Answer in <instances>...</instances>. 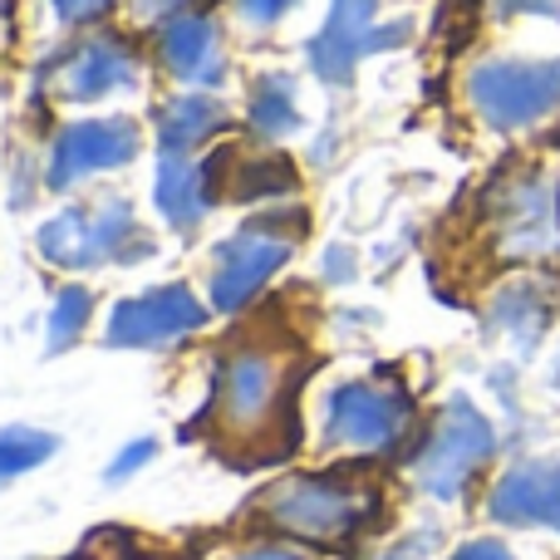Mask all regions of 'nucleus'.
Listing matches in <instances>:
<instances>
[{"label":"nucleus","instance_id":"nucleus-17","mask_svg":"<svg viewBox=\"0 0 560 560\" xmlns=\"http://www.w3.org/2000/svg\"><path fill=\"white\" fill-rule=\"evenodd\" d=\"M546 325H551V305H546V295L532 280H516V285H506L502 295L492 300V329L512 339L522 354H532V349L541 345Z\"/></svg>","mask_w":560,"mask_h":560},{"label":"nucleus","instance_id":"nucleus-4","mask_svg":"<svg viewBox=\"0 0 560 560\" xmlns=\"http://www.w3.org/2000/svg\"><path fill=\"white\" fill-rule=\"evenodd\" d=\"M497 453V428L472 398H447L443 413L433 418L423 447L413 457V477L428 497L438 502H457L472 487V477L492 463Z\"/></svg>","mask_w":560,"mask_h":560},{"label":"nucleus","instance_id":"nucleus-15","mask_svg":"<svg viewBox=\"0 0 560 560\" xmlns=\"http://www.w3.org/2000/svg\"><path fill=\"white\" fill-rule=\"evenodd\" d=\"M153 202L183 232L197 226L207 217V207H212V167H202L197 158H163L153 183Z\"/></svg>","mask_w":560,"mask_h":560},{"label":"nucleus","instance_id":"nucleus-28","mask_svg":"<svg viewBox=\"0 0 560 560\" xmlns=\"http://www.w3.org/2000/svg\"><path fill=\"white\" fill-rule=\"evenodd\" d=\"M236 560H305V556L285 551V546H256V551H246V556H236Z\"/></svg>","mask_w":560,"mask_h":560},{"label":"nucleus","instance_id":"nucleus-20","mask_svg":"<svg viewBox=\"0 0 560 560\" xmlns=\"http://www.w3.org/2000/svg\"><path fill=\"white\" fill-rule=\"evenodd\" d=\"M55 453H59L55 433H39V428H5V433H0V487L25 477V472H35V467L49 463Z\"/></svg>","mask_w":560,"mask_h":560},{"label":"nucleus","instance_id":"nucleus-12","mask_svg":"<svg viewBox=\"0 0 560 560\" xmlns=\"http://www.w3.org/2000/svg\"><path fill=\"white\" fill-rule=\"evenodd\" d=\"M487 516L516 532H556L560 536V457H526L506 467L487 492Z\"/></svg>","mask_w":560,"mask_h":560},{"label":"nucleus","instance_id":"nucleus-25","mask_svg":"<svg viewBox=\"0 0 560 560\" xmlns=\"http://www.w3.org/2000/svg\"><path fill=\"white\" fill-rule=\"evenodd\" d=\"M492 10L502 20L512 15H546V20H560V0H492Z\"/></svg>","mask_w":560,"mask_h":560},{"label":"nucleus","instance_id":"nucleus-10","mask_svg":"<svg viewBox=\"0 0 560 560\" xmlns=\"http://www.w3.org/2000/svg\"><path fill=\"white\" fill-rule=\"evenodd\" d=\"M207 325L202 300L187 285H153L133 300H118L108 315L104 345L108 349H163L173 339L192 335Z\"/></svg>","mask_w":560,"mask_h":560},{"label":"nucleus","instance_id":"nucleus-5","mask_svg":"<svg viewBox=\"0 0 560 560\" xmlns=\"http://www.w3.org/2000/svg\"><path fill=\"white\" fill-rule=\"evenodd\" d=\"M477 118L497 133H522L560 114V59H487L467 74Z\"/></svg>","mask_w":560,"mask_h":560},{"label":"nucleus","instance_id":"nucleus-26","mask_svg":"<svg viewBox=\"0 0 560 560\" xmlns=\"http://www.w3.org/2000/svg\"><path fill=\"white\" fill-rule=\"evenodd\" d=\"M290 5H295V0H236V10H242L252 25H276Z\"/></svg>","mask_w":560,"mask_h":560},{"label":"nucleus","instance_id":"nucleus-6","mask_svg":"<svg viewBox=\"0 0 560 560\" xmlns=\"http://www.w3.org/2000/svg\"><path fill=\"white\" fill-rule=\"evenodd\" d=\"M408 428H413V398L384 378H349L325 398V443L345 453H394Z\"/></svg>","mask_w":560,"mask_h":560},{"label":"nucleus","instance_id":"nucleus-29","mask_svg":"<svg viewBox=\"0 0 560 560\" xmlns=\"http://www.w3.org/2000/svg\"><path fill=\"white\" fill-rule=\"evenodd\" d=\"M556 384H560V359H556Z\"/></svg>","mask_w":560,"mask_h":560},{"label":"nucleus","instance_id":"nucleus-23","mask_svg":"<svg viewBox=\"0 0 560 560\" xmlns=\"http://www.w3.org/2000/svg\"><path fill=\"white\" fill-rule=\"evenodd\" d=\"M49 5H55V15L65 20V25H94V20L108 15L114 0H49Z\"/></svg>","mask_w":560,"mask_h":560},{"label":"nucleus","instance_id":"nucleus-14","mask_svg":"<svg viewBox=\"0 0 560 560\" xmlns=\"http://www.w3.org/2000/svg\"><path fill=\"white\" fill-rule=\"evenodd\" d=\"M158 55H163L167 74L183 79L187 89H217L226 79V55H222V35L207 15L183 10L163 25L158 35Z\"/></svg>","mask_w":560,"mask_h":560},{"label":"nucleus","instance_id":"nucleus-19","mask_svg":"<svg viewBox=\"0 0 560 560\" xmlns=\"http://www.w3.org/2000/svg\"><path fill=\"white\" fill-rule=\"evenodd\" d=\"M226 192L236 202H256V197H285L295 192V167L280 153H246L236 163V173L226 177Z\"/></svg>","mask_w":560,"mask_h":560},{"label":"nucleus","instance_id":"nucleus-8","mask_svg":"<svg viewBox=\"0 0 560 560\" xmlns=\"http://www.w3.org/2000/svg\"><path fill=\"white\" fill-rule=\"evenodd\" d=\"M143 148V128L128 114H108V118H79V124L59 128L49 143V163H45V187L49 192H69L94 173H114L128 167Z\"/></svg>","mask_w":560,"mask_h":560},{"label":"nucleus","instance_id":"nucleus-7","mask_svg":"<svg viewBox=\"0 0 560 560\" xmlns=\"http://www.w3.org/2000/svg\"><path fill=\"white\" fill-rule=\"evenodd\" d=\"M305 226L300 212H280V217H261V222L242 226L232 242L217 246V266H212V310L236 315L242 305H252L256 290H266L280 266L295 252V236Z\"/></svg>","mask_w":560,"mask_h":560},{"label":"nucleus","instance_id":"nucleus-13","mask_svg":"<svg viewBox=\"0 0 560 560\" xmlns=\"http://www.w3.org/2000/svg\"><path fill=\"white\" fill-rule=\"evenodd\" d=\"M45 84H55V94L69 98V104H94V98L124 94V89L138 84V59L124 39L94 35V39H79L59 65H49Z\"/></svg>","mask_w":560,"mask_h":560},{"label":"nucleus","instance_id":"nucleus-9","mask_svg":"<svg viewBox=\"0 0 560 560\" xmlns=\"http://www.w3.org/2000/svg\"><path fill=\"white\" fill-rule=\"evenodd\" d=\"M374 10L378 0H329V15L319 25V35L305 45V59L325 84H349L354 65L374 49H394L408 39V20H394V25L374 30Z\"/></svg>","mask_w":560,"mask_h":560},{"label":"nucleus","instance_id":"nucleus-21","mask_svg":"<svg viewBox=\"0 0 560 560\" xmlns=\"http://www.w3.org/2000/svg\"><path fill=\"white\" fill-rule=\"evenodd\" d=\"M89 315H94V295L84 285H65L49 310V354H65L79 335H84Z\"/></svg>","mask_w":560,"mask_h":560},{"label":"nucleus","instance_id":"nucleus-24","mask_svg":"<svg viewBox=\"0 0 560 560\" xmlns=\"http://www.w3.org/2000/svg\"><path fill=\"white\" fill-rule=\"evenodd\" d=\"M447 560H516L512 546H502L497 536H477V541H463Z\"/></svg>","mask_w":560,"mask_h":560},{"label":"nucleus","instance_id":"nucleus-22","mask_svg":"<svg viewBox=\"0 0 560 560\" xmlns=\"http://www.w3.org/2000/svg\"><path fill=\"white\" fill-rule=\"evenodd\" d=\"M153 453H158V443H153V438H138V443H128L124 453H118L114 463H108V482H128V477H133L138 467H148V463H153Z\"/></svg>","mask_w":560,"mask_h":560},{"label":"nucleus","instance_id":"nucleus-2","mask_svg":"<svg viewBox=\"0 0 560 560\" xmlns=\"http://www.w3.org/2000/svg\"><path fill=\"white\" fill-rule=\"evenodd\" d=\"M39 256L59 271H94V266H138L153 256V242L138 226L128 197H94L39 226Z\"/></svg>","mask_w":560,"mask_h":560},{"label":"nucleus","instance_id":"nucleus-1","mask_svg":"<svg viewBox=\"0 0 560 560\" xmlns=\"http://www.w3.org/2000/svg\"><path fill=\"white\" fill-rule=\"evenodd\" d=\"M290 394H295V369L271 349L242 345L217 369L207 418L222 433V447H246L252 463H261V457H280L271 438L280 428L290 433Z\"/></svg>","mask_w":560,"mask_h":560},{"label":"nucleus","instance_id":"nucleus-18","mask_svg":"<svg viewBox=\"0 0 560 560\" xmlns=\"http://www.w3.org/2000/svg\"><path fill=\"white\" fill-rule=\"evenodd\" d=\"M252 128L261 138H285L300 128V98H295V79L271 69V74H261V84L252 89Z\"/></svg>","mask_w":560,"mask_h":560},{"label":"nucleus","instance_id":"nucleus-16","mask_svg":"<svg viewBox=\"0 0 560 560\" xmlns=\"http://www.w3.org/2000/svg\"><path fill=\"white\" fill-rule=\"evenodd\" d=\"M222 124H226V114L217 98L183 94L158 114V148H163V158H192Z\"/></svg>","mask_w":560,"mask_h":560},{"label":"nucleus","instance_id":"nucleus-11","mask_svg":"<svg viewBox=\"0 0 560 560\" xmlns=\"http://www.w3.org/2000/svg\"><path fill=\"white\" fill-rule=\"evenodd\" d=\"M497 246L506 261H536L560 246V192L551 177L526 173L497 197Z\"/></svg>","mask_w":560,"mask_h":560},{"label":"nucleus","instance_id":"nucleus-27","mask_svg":"<svg viewBox=\"0 0 560 560\" xmlns=\"http://www.w3.org/2000/svg\"><path fill=\"white\" fill-rule=\"evenodd\" d=\"M133 10L143 20H173V15H183L187 10V0H133Z\"/></svg>","mask_w":560,"mask_h":560},{"label":"nucleus","instance_id":"nucleus-3","mask_svg":"<svg viewBox=\"0 0 560 560\" xmlns=\"http://www.w3.org/2000/svg\"><path fill=\"white\" fill-rule=\"evenodd\" d=\"M378 497L359 482L345 477H285L271 492L261 497V516L266 526H276L290 541H310V546H339L374 516Z\"/></svg>","mask_w":560,"mask_h":560}]
</instances>
